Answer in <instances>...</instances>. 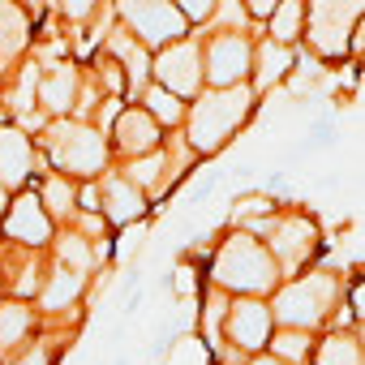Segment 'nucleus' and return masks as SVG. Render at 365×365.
I'll return each instance as SVG.
<instances>
[{
  "instance_id": "1",
  "label": "nucleus",
  "mask_w": 365,
  "mask_h": 365,
  "mask_svg": "<svg viewBox=\"0 0 365 365\" xmlns=\"http://www.w3.org/2000/svg\"><path fill=\"white\" fill-rule=\"evenodd\" d=\"M254 108H258V91L250 82L202 86V95L190 103V116H185V142L194 146V155H220L254 116Z\"/></svg>"
},
{
  "instance_id": "2",
  "label": "nucleus",
  "mask_w": 365,
  "mask_h": 365,
  "mask_svg": "<svg viewBox=\"0 0 365 365\" xmlns=\"http://www.w3.org/2000/svg\"><path fill=\"white\" fill-rule=\"evenodd\" d=\"M211 279H215V288H224L232 297H267V292H275V284L284 275H279L271 250L262 245V237L237 228L220 245V254L211 262Z\"/></svg>"
},
{
  "instance_id": "3",
  "label": "nucleus",
  "mask_w": 365,
  "mask_h": 365,
  "mask_svg": "<svg viewBox=\"0 0 365 365\" xmlns=\"http://www.w3.org/2000/svg\"><path fill=\"white\" fill-rule=\"evenodd\" d=\"M43 150L56 163V172L65 176H82V180H99V172H108L112 159V142L103 129H95L91 120L65 116V120H48L43 125Z\"/></svg>"
},
{
  "instance_id": "4",
  "label": "nucleus",
  "mask_w": 365,
  "mask_h": 365,
  "mask_svg": "<svg viewBox=\"0 0 365 365\" xmlns=\"http://www.w3.org/2000/svg\"><path fill=\"white\" fill-rule=\"evenodd\" d=\"M339 297H344V284L335 271H305V275H292L275 301H271V314L279 327H297V331H318L335 309H339Z\"/></svg>"
},
{
  "instance_id": "5",
  "label": "nucleus",
  "mask_w": 365,
  "mask_h": 365,
  "mask_svg": "<svg viewBox=\"0 0 365 365\" xmlns=\"http://www.w3.org/2000/svg\"><path fill=\"white\" fill-rule=\"evenodd\" d=\"M365 18V0H309L305 39L318 61H339L352 52L356 22Z\"/></svg>"
},
{
  "instance_id": "6",
  "label": "nucleus",
  "mask_w": 365,
  "mask_h": 365,
  "mask_svg": "<svg viewBox=\"0 0 365 365\" xmlns=\"http://www.w3.org/2000/svg\"><path fill=\"white\" fill-rule=\"evenodd\" d=\"M116 18L150 52H159V48L190 35V18L180 14L172 0H116Z\"/></svg>"
},
{
  "instance_id": "7",
  "label": "nucleus",
  "mask_w": 365,
  "mask_h": 365,
  "mask_svg": "<svg viewBox=\"0 0 365 365\" xmlns=\"http://www.w3.org/2000/svg\"><path fill=\"white\" fill-rule=\"evenodd\" d=\"M150 82L180 95V99H198L202 86H207V69H202V43L198 39H176L168 48L155 52V65H150Z\"/></svg>"
},
{
  "instance_id": "8",
  "label": "nucleus",
  "mask_w": 365,
  "mask_h": 365,
  "mask_svg": "<svg viewBox=\"0 0 365 365\" xmlns=\"http://www.w3.org/2000/svg\"><path fill=\"white\" fill-rule=\"evenodd\" d=\"M262 245L271 250L279 275H297L309 262V254L318 250V228L301 211H284V215L275 211L271 224H267V232H262Z\"/></svg>"
},
{
  "instance_id": "9",
  "label": "nucleus",
  "mask_w": 365,
  "mask_h": 365,
  "mask_svg": "<svg viewBox=\"0 0 365 365\" xmlns=\"http://www.w3.org/2000/svg\"><path fill=\"white\" fill-rule=\"evenodd\" d=\"M207 86H237L254 73V39L250 35H211L202 43Z\"/></svg>"
},
{
  "instance_id": "10",
  "label": "nucleus",
  "mask_w": 365,
  "mask_h": 365,
  "mask_svg": "<svg viewBox=\"0 0 365 365\" xmlns=\"http://www.w3.org/2000/svg\"><path fill=\"white\" fill-rule=\"evenodd\" d=\"M271 331H275V314H271V301L262 297H232L228 305V318H224V339L241 352H262L271 344Z\"/></svg>"
},
{
  "instance_id": "11",
  "label": "nucleus",
  "mask_w": 365,
  "mask_h": 365,
  "mask_svg": "<svg viewBox=\"0 0 365 365\" xmlns=\"http://www.w3.org/2000/svg\"><path fill=\"white\" fill-rule=\"evenodd\" d=\"M5 237L18 241V245H26V250H43V245L56 237V224H52V215L43 211V202H39L35 190H22V194L9 202V211H5Z\"/></svg>"
},
{
  "instance_id": "12",
  "label": "nucleus",
  "mask_w": 365,
  "mask_h": 365,
  "mask_svg": "<svg viewBox=\"0 0 365 365\" xmlns=\"http://www.w3.org/2000/svg\"><path fill=\"white\" fill-rule=\"evenodd\" d=\"M108 142H112V150H120L125 159H138V155H150V150L163 146V129H159V120H155L142 103H133V108H120L116 125L108 129Z\"/></svg>"
},
{
  "instance_id": "13",
  "label": "nucleus",
  "mask_w": 365,
  "mask_h": 365,
  "mask_svg": "<svg viewBox=\"0 0 365 365\" xmlns=\"http://www.w3.org/2000/svg\"><path fill=\"white\" fill-rule=\"evenodd\" d=\"M35 168H39V150L26 138V129L22 125H0V185L9 194L26 190Z\"/></svg>"
},
{
  "instance_id": "14",
  "label": "nucleus",
  "mask_w": 365,
  "mask_h": 365,
  "mask_svg": "<svg viewBox=\"0 0 365 365\" xmlns=\"http://www.w3.org/2000/svg\"><path fill=\"white\" fill-rule=\"evenodd\" d=\"M103 52L125 69V82H129V95L133 99H142V91L150 86V65H155V56H150V48L142 43V39H133L120 22L112 26V35L103 39Z\"/></svg>"
},
{
  "instance_id": "15",
  "label": "nucleus",
  "mask_w": 365,
  "mask_h": 365,
  "mask_svg": "<svg viewBox=\"0 0 365 365\" xmlns=\"http://www.w3.org/2000/svg\"><path fill=\"white\" fill-rule=\"evenodd\" d=\"M39 103L52 120H65L78 112V69L69 61L48 65V73H39Z\"/></svg>"
},
{
  "instance_id": "16",
  "label": "nucleus",
  "mask_w": 365,
  "mask_h": 365,
  "mask_svg": "<svg viewBox=\"0 0 365 365\" xmlns=\"http://www.w3.org/2000/svg\"><path fill=\"white\" fill-rule=\"evenodd\" d=\"M103 190V220L116 224V228H129L146 215V194L133 185V180H125L120 172H112L108 180H99Z\"/></svg>"
},
{
  "instance_id": "17",
  "label": "nucleus",
  "mask_w": 365,
  "mask_h": 365,
  "mask_svg": "<svg viewBox=\"0 0 365 365\" xmlns=\"http://www.w3.org/2000/svg\"><path fill=\"white\" fill-rule=\"evenodd\" d=\"M297 65V52L288 43H275V39H262L254 43V73H250V86L254 91H275V82H288Z\"/></svg>"
},
{
  "instance_id": "18",
  "label": "nucleus",
  "mask_w": 365,
  "mask_h": 365,
  "mask_svg": "<svg viewBox=\"0 0 365 365\" xmlns=\"http://www.w3.org/2000/svg\"><path fill=\"white\" fill-rule=\"evenodd\" d=\"M31 48V9L18 0H0V65H14Z\"/></svg>"
},
{
  "instance_id": "19",
  "label": "nucleus",
  "mask_w": 365,
  "mask_h": 365,
  "mask_svg": "<svg viewBox=\"0 0 365 365\" xmlns=\"http://www.w3.org/2000/svg\"><path fill=\"white\" fill-rule=\"evenodd\" d=\"M86 271H69V267H52V275L43 279V292H39V305L48 314H61V309H78L82 292H86Z\"/></svg>"
},
{
  "instance_id": "20",
  "label": "nucleus",
  "mask_w": 365,
  "mask_h": 365,
  "mask_svg": "<svg viewBox=\"0 0 365 365\" xmlns=\"http://www.w3.org/2000/svg\"><path fill=\"white\" fill-rule=\"evenodd\" d=\"M35 194H39L43 211L52 215V224H73V215H78V185H73V176L48 172V176L39 180Z\"/></svg>"
},
{
  "instance_id": "21",
  "label": "nucleus",
  "mask_w": 365,
  "mask_h": 365,
  "mask_svg": "<svg viewBox=\"0 0 365 365\" xmlns=\"http://www.w3.org/2000/svg\"><path fill=\"white\" fill-rule=\"evenodd\" d=\"M35 331V309L26 301H5L0 305V352H18Z\"/></svg>"
},
{
  "instance_id": "22",
  "label": "nucleus",
  "mask_w": 365,
  "mask_h": 365,
  "mask_svg": "<svg viewBox=\"0 0 365 365\" xmlns=\"http://www.w3.org/2000/svg\"><path fill=\"white\" fill-rule=\"evenodd\" d=\"M168 150L159 146V150H150V155H138V159H129L125 163V180H133V185L142 190V194H163L168 190Z\"/></svg>"
},
{
  "instance_id": "23",
  "label": "nucleus",
  "mask_w": 365,
  "mask_h": 365,
  "mask_svg": "<svg viewBox=\"0 0 365 365\" xmlns=\"http://www.w3.org/2000/svg\"><path fill=\"white\" fill-rule=\"evenodd\" d=\"M305 14H309V0H279L275 14L267 18V39L292 48V43L305 35Z\"/></svg>"
},
{
  "instance_id": "24",
  "label": "nucleus",
  "mask_w": 365,
  "mask_h": 365,
  "mask_svg": "<svg viewBox=\"0 0 365 365\" xmlns=\"http://www.w3.org/2000/svg\"><path fill=\"white\" fill-rule=\"evenodd\" d=\"M142 108L159 120V129H176V125H185V116H190L185 99L172 95V91H163V86H146L142 91Z\"/></svg>"
},
{
  "instance_id": "25",
  "label": "nucleus",
  "mask_w": 365,
  "mask_h": 365,
  "mask_svg": "<svg viewBox=\"0 0 365 365\" xmlns=\"http://www.w3.org/2000/svg\"><path fill=\"white\" fill-rule=\"evenodd\" d=\"M318 365H365V344L348 331H335L318 344Z\"/></svg>"
},
{
  "instance_id": "26",
  "label": "nucleus",
  "mask_w": 365,
  "mask_h": 365,
  "mask_svg": "<svg viewBox=\"0 0 365 365\" xmlns=\"http://www.w3.org/2000/svg\"><path fill=\"white\" fill-rule=\"evenodd\" d=\"M271 356L275 361H284V365H301V361H309V331H297V327H275L271 331Z\"/></svg>"
},
{
  "instance_id": "27",
  "label": "nucleus",
  "mask_w": 365,
  "mask_h": 365,
  "mask_svg": "<svg viewBox=\"0 0 365 365\" xmlns=\"http://www.w3.org/2000/svg\"><path fill=\"white\" fill-rule=\"evenodd\" d=\"M56 258H61L56 267H69V271H86V275H91L99 254H95V241H86L82 232H73V228H69V232L56 241Z\"/></svg>"
},
{
  "instance_id": "28",
  "label": "nucleus",
  "mask_w": 365,
  "mask_h": 365,
  "mask_svg": "<svg viewBox=\"0 0 365 365\" xmlns=\"http://www.w3.org/2000/svg\"><path fill=\"white\" fill-rule=\"evenodd\" d=\"M215 35H245L250 31V9L245 0H215V14L207 18Z\"/></svg>"
},
{
  "instance_id": "29",
  "label": "nucleus",
  "mask_w": 365,
  "mask_h": 365,
  "mask_svg": "<svg viewBox=\"0 0 365 365\" xmlns=\"http://www.w3.org/2000/svg\"><path fill=\"white\" fill-rule=\"evenodd\" d=\"M168 365H211V348L202 339H176Z\"/></svg>"
},
{
  "instance_id": "30",
  "label": "nucleus",
  "mask_w": 365,
  "mask_h": 365,
  "mask_svg": "<svg viewBox=\"0 0 365 365\" xmlns=\"http://www.w3.org/2000/svg\"><path fill=\"white\" fill-rule=\"evenodd\" d=\"M142 237H146V224H142V220L129 224V232H125L120 245H116V262H133V254L142 250Z\"/></svg>"
},
{
  "instance_id": "31",
  "label": "nucleus",
  "mask_w": 365,
  "mask_h": 365,
  "mask_svg": "<svg viewBox=\"0 0 365 365\" xmlns=\"http://www.w3.org/2000/svg\"><path fill=\"white\" fill-rule=\"evenodd\" d=\"M172 5L185 14L190 22H202V26H207V18L215 14V0H172Z\"/></svg>"
},
{
  "instance_id": "32",
  "label": "nucleus",
  "mask_w": 365,
  "mask_h": 365,
  "mask_svg": "<svg viewBox=\"0 0 365 365\" xmlns=\"http://www.w3.org/2000/svg\"><path fill=\"white\" fill-rule=\"evenodd\" d=\"M61 14L69 22H86V18L99 14V0H61Z\"/></svg>"
},
{
  "instance_id": "33",
  "label": "nucleus",
  "mask_w": 365,
  "mask_h": 365,
  "mask_svg": "<svg viewBox=\"0 0 365 365\" xmlns=\"http://www.w3.org/2000/svg\"><path fill=\"white\" fill-rule=\"evenodd\" d=\"M220 180H224L220 172H215V176H198L194 185H190V198H185V202H202V198H211V194L220 190Z\"/></svg>"
},
{
  "instance_id": "34",
  "label": "nucleus",
  "mask_w": 365,
  "mask_h": 365,
  "mask_svg": "<svg viewBox=\"0 0 365 365\" xmlns=\"http://www.w3.org/2000/svg\"><path fill=\"white\" fill-rule=\"evenodd\" d=\"M348 309L356 314V322H365V279L352 288V297H348Z\"/></svg>"
},
{
  "instance_id": "35",
  "label": "nucleus",
  "mask_w": 365,
  "mask_h": 365,
  "mask_svg": "<svg viewBox=\"0 0 365 365\" xmlns=\"http://www.w3.org/2000/svg\"><path fill=\"white\" fill-rule=\"evenodd\" d=\"M275 5H279V0H245L250 18H271V14H275Z\"/></svg>"
},
{
  "instance_id": "36",
  "label": "nucleus",
  "mask_w": 365,
  "mask_h": 365,
  "mask_svg": "<svg viewBox=\"0 0 365 365\" xmlns=\"http://www.w3.org/2000/svg\"><path fill=\"white\" fill-rule=\"evenodd\" d=\"M352 52H356V56H365V18L356 22V35H352Z\"/></svg>"
},
{
  "instance_id": "37",
  "label": "nucleus",
  "mask_w": 365,
  "mask_h": 365,
  "mask_svg": "<svg viewBox=\"0 0 365 365\" xmlns=\"http://www.w3.org/2000/svg\"><path fill=\"white\" fill-rule=\"evenodd\" d=\"M18 5H26V9H31V14H35V18H39V14H43V9H48V0H18Z\"/></svg>"
},
{
  "instance_id": "38",
  "label": "nucleus",
  "mask_w": 365,
  "mask_h": 365,
  "mask_svg": "<svg viewBox=\"0 0 365 365\" xmlns=\"http://www.w3.org/2000/svg\"><path fill=\"white\" fill-rule=\"evenodd\" d=\"M9 202H14V198H9V190H5V185H0V220H5V211H9Z\"/></svg>"
},
{
  "instance_id": "39",
  "label": "nucleus",
  "mask_w": 365,
  "mask_h": 365,
  "mask_svg": "<svg viewBox=\"0 0 365 365\" xmlns=\"http://www.w3.org/2000/svg\"><path fill=\"white\" fill-rule=\"evenodd\" d=\"M250 365H284V361H275V356H271V352H267V356H262V352H258V356H254V361H250Z\"/></svg>"
},
{
  "instance_id": "40",
  "label": "nucleus",
  "mask_w": 365,
  "mask_h": 365,
  "mask_svg": "<svg viewBox=\"0 0 365 365\" xmlns=\"http://www.w3.org/2000/svg\"><path fill=\"white\" fill-rule=\"evenodd\" d=\"M112 365H129V356H116V361H112Z\"/></svg>"
}]
</instances>
